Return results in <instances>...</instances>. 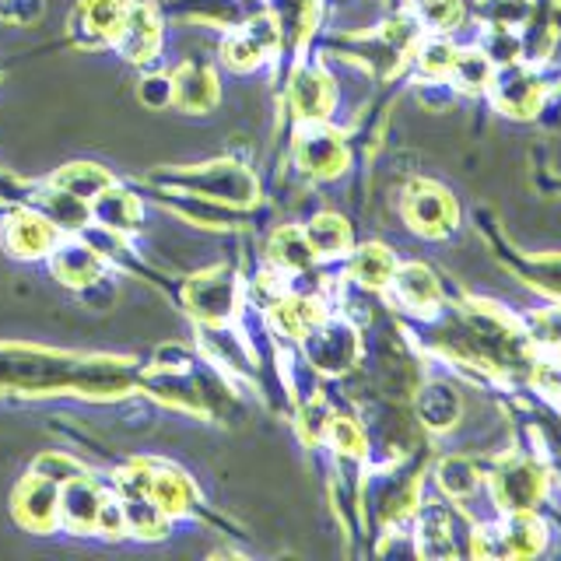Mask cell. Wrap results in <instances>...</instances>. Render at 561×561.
<instances>
[{"label":"cell","mask_w":561,"mask_h":561,"mask_svg":"<svg viewBox=\"0 0 561 561\" xmlns=\"http://www.w3.org/2000/svg\"><path fill=\"white\" fill-rule=\"evenodd\" d=\"M14 516L32 534H49L60 519V481L46 473H28L14 491Z\"/></svg>","instance_id":"cell-1"},{"label":"cell","mask_w":561,"mask_h":561,"mask_svg":"<svg viewBox=\"0 0 561 561\" xmlns=\"http://www.w3.org/2000/svg\"><path fill=\"white\" fill-rule=\"evenodd\" d=\"M180 186L201 193L204 201H221V204H250V201H256V183H253L250 169L232 165V162L204 165L197 175H183Z\"/></svg>","instance_id":"cell-2"},{"label":"cell","mask_w":561,"mask_h":561,"mask_svg":"<svg viewBox=\"0 0 561 561\" xmlns=\"http://www.w3.org/2000/svg\"><path fill=\"white\" fill-rule=\"evenodd\" d=\"M116 46L130 64H148L158 53V46H162V18H158V8L148 4V0H127V14H123Z\"/></svg>","instance_id":"cell-3"},{"label":"cell","mask_w":561,"mask_h":561,"mask_svg":"<svg viewBox=\"0 0 561 561\" xmlns=\"http://www.w3.org/2000/svg\"><path fill=\"white\" fill-rule=\"evenodd\" d=\"M105 499L110 495L88 473H78L60 484V523L75 534H95Z\"/></svg>","instance_id":"cell-4"},{"label":"cell","mask_w":561,"mask_h":561,"mask_svg":"<svg viewBox=\"0 0 561 561\" xmlns=\"http://www.w3.org/2000/svg\"><path fill=\"white\" fill-rule=\"evenodd\" d=\"M4 245L8 253L22 256V260H35L53 253L57 245V225H53L39 210H14L4 221Z\"/></svg>","instance_id":"cell-5"},{"label":"cell","mask_w":561,"mask_h":561,"mask_svg":"<svg viewBox=\"0 0 561 561\" xmlns=\"http://www.w3.org/2000/svg\"><path fill=\"white\" fill-rule=\"evenodd\" d=\"M186 302L193 312L201 316V320L225 323L236 309V277L228 271H218V267L207 271V274H197L190 280Z\"/></svg>","instance_id":"cell-6"},{"label":"cell","mask_w":561,"mask_h":561,"mask_svg":"<svg viewBox=\"0 0 561 561\" xmlns=\"http://www.w3.org/2000/svg\"><path fill=\"white\" fill-rule=\"evenodd\" d=\"M403 215L425 236H443L456 221V204L446 190H438L432 183H414L408 201H403Z\"/></svg>","instance_id":"cell-7"},{"label":"cell","mask_w":561,"mask_h":561,"mask_svg":"<svg viewBox=\"0 0 561 561\" xmlns=\"http://www.w3.org/2000/svg\"><path fill=\"white\" fill-rule=\"evenodd\" d=\"M127 14V0H81L75 11V35L84 46L116 43Z\"/></svg>","instance_id":"cell-8"},{"label":"cell","mask_w":561,"mask_h":561,"mask_svg":"<svg viewBox=\"0 0 561 561\" xmlns=\"http://www.w3.org/2000/svg\"><path fill=\"white\" fill-rule=\"evenodd\" d=\"M49 267H53V274L64 280V285L84 288V285H95V280H102L105 263H102V256L92 250V245L70 239V242L53 245V263H49Z\"/></svg>","instance_id":"cell-9"},{"label":"cell","mask_w":561,"mask_h":561,"mask_svg":"<svg viewBox=\"0 0 561 561\" xmlns=\"http://www.w3.org/2000/svg\"><path fill=\"white\" fill-rule=\"evenodd\" d=\"M344 162H347V151L337 134H330L327 127H306L298 134V165L306 172L333 175L344 169Z\"/></svg>","instance_id":"cell-10"},{"label":"cell","mask_w":561,"mask_h":561,"mask_svg":"<svg viewBox=\"0 0 561 561\" xmlns=\"http://www.w3.org/2000/svg\"><path fill=\"white\" fill-rule=\"evenodd\" d=\"M172 102L186 113H207L218 102V81L210 75V67L183 64L180 75L172 78Z\"/></svg>","instance_id":"cell-11"},{"label":"cell","mask_w":561,"mask_h":561,"mask_svg":"<svg viewBox=\"0 0 561 561\" xmlns=\"http://www.w3.org/2000/svg\"><path fill=\"white\" fill-rule=\"evenodd\" d=\"M309 358L312 365L327 368V373H341L351 362H355V333L341 323L320 327L309 333Z\"/></svg>","instance_id":"cell-12"},{"label":"cell","mask_w":561,"mask_h":561,"mask_svg":"<svg viewBox=\"0 0 561 561\" xmlns=\"http://www.w3.org/2000/svg\"><path fill=\"white\" fill-rule=\"evenodd\" d=\"M495 495L508 513H523V508H530L540 495V473L526 463L505 467L495 478Z\"/></svg>","instance_id":"cell-13"},{"label":"cell","mask_w":561,"mask_h":561,"mask_svg":"<svg viewBox=\"0 0 561 561\" xmlns=\"http://www.w3.org/2000/svg\"><path fill=\"white\" fill-rule=\"evenodd\" d=\"M267 250H271V263L277 271H309L312 260H316L306 232H302V228H295V225L277 228V232L271 236V242H267Z\"/></svg>","instance_id":"cell-14"},{"label":"cell","mask_w":561,"mask_h":561,"mask_svg":"<svg viewBox=\"0 0 561 561\" xmlns=\"http://www.w3.org/2000/svg\"><path fill=\"white\" fill-rule=\"evenodd\" d=\"M393 288H397V298L408 309L414 312H428L438 306V285H435V277L425 271V267H417V263H411V267H403L397 271L393 277Z\"/></svg>","instance_id":"cell-15"},{"label":"cell","mask_w":561,"mask_h":561,"mask_svg":"<svg viewBox=\"0 0 561 561\" xmlns=\"http://www.w3.org/2000/svg\"><path fill=\"white\" fill-rule=\"evenodd\" d=\"M291 102L302 119H323L330 102H333V88L323 75H316V70H302V75L295 78L291 84Z\"/></svg>","instance_id":"cell-16"},{"label":"cell","mask_w":561,"mask_h":561,"mask_svg":"<svg viewBox=\"0 0 561 561\" xmlns=\"http://www.w3.org/2000/svg\"><path fill=\"white\" fill-rule=\"evenodd\" d=\"M53 186L70 193V197H81V201H92L105 186H113V175L105 172L102 165L92 162H78V165H67L53 175Z\"/></svg>","instance_id":"cell-17"},{"label":"cell","mask_w":561,"mask_h":561,"mask_svg":"<svg viewBox=\"0 0 561 561\" xmlns=\"http://www.w3.org/2000/svg\"><path fill=\"white\" fill-rule=\"evenodd\" d=\"M306 239L316 256H341L351 245V228L337 215H316L306 225Z\"/></svg>","instance_id":"cell-18"},{"label":"cell","mask_w":561,"mask_h":561,"mask_svg":"<svg viewBox=\"0 0 561 561\" xmlns=\"http://www.w3.org/2000/svg\"><path fill=\"white\" fill-rule=\"evenodd\" d=\"M393 271H397V263H393L390 250H382V245H365V250H358L355 260H351V277L365 288L390 285Z\"/></svg>","instance_id":"cell-19"},{"label":"cell","mask_w":561,"mask_h":561,"mask_svg":"<svg viewBox=\"0 0 561 561\" xmlns=\"http://www.w3.org/2000/svg\"><path fill=\"white\" fill-rule=\"evenodd\" d=\"M417 411H421V417H425V425L446 428L456 421V414H460V400H456V393L449 390V386L435 382V386H428V390H421Z\"/></svg>","instance_id":"cell-20"},{"label":"cell","mask_w":561,"mask_h":561,"mask_svg":"<svg viewBox=\"0 0 561 561\" xmlns=\"http://www.w3.org/2000/svg\"><path fill=\"white\" fill-rule=\"evenodd\" d=\"M92 215L105 225V228H130L134 215H137V201L130 193H119L105 186L99 197H92Z\"/></svg>","instance_id":"cell-21"},{"label":"cell","mask_w":561,"mask_h":561,"mask_svg":"<svg viewBox=\"0 0 561 561\" xmlns=\"http://www.w3.org/2000/svg\"><path fill=\"white\" fill-rule=\"evenodd\" d=\"M540 99V88L534 78H523V75H505L502 84H499V102L505 105V110L513 113H530L534 102Z\"/></svg>","instance_id":"cell-22"},{"label":"cell","mask_w":561,"mask_h":561,"mask_svg":"<svg viewBox=\"0 0 561 561\" xmlns=\"http://www.w3.org/2000/svg\"><path fill=\"white\" fill-rule=\"evenodd\" d=\"M421 22L435 32H446L460 22V0H417Z\"/></svg>","instance_id":"cell-23"},{"label":"cell","mask_w":561,"mask_h":561,"mask_svg":"<svg viewBox=\"0 0 561 561\" xmlns=\"http://www.w3.org/2000/svg\"><path fill=\"white\" fill-rule=\"evenodd\" d=\"M327 432H330V443L337 446L341 453H351V456L365 453V435L351 417H333L327 425Z\"/></svg>","instance_id":"cell-24"},{"label":"cell","mask_w":561,"mask_h":561,"mask_svg":"<svg viewBox=\"0 0 561 561\" xmlns=\"http://www.w3.org/2000/svg\"><path fill=\"white\" fill-rule=\"evenodd\" d=\"M449 75H456V78H460V84H467V88H478V84L488 81L491 64H488L484 53H463V57H456Z\"/></svg>","instance_id":"cell-25"},{"label":"cell","mask_w":561,"mask_h":561,"mask_svg":"<svg viewBox=\"0 0 561 561\" xmlns=\"http://www.w3.org/2000/svg\"><path fill=\"white\" fill-rule=\"evenodd\" d=\"M438 481H443L446 491H453V495H467V491H473V467L467 460H446L443 470H438Z\"/></svg>","instance_id":"cell-26"},{"label":"cell","mask_w":561,"mask_h":561,"mask_svg":"<svg viewBox=\"0 0 561 561\" xmlns=\"http://www.w3.org/2000/svg\"><path fill=\"white\" fill-rule=\"evenodd\" d=\"M453 64H456V49L449 46V43H428L425 49H421V70L425 75H449L453 70Z\"/></svg>","instance_id":"cell-27"},{"label":"cell","mask_w":561,"mask_h":561,"mask_svg":"<svg viewBox=\"0 0 561 561\" xmlns=\"http://www.w3.org/2000/svg\"><path fill=\"white\" fill-rule=\"evenodd\" d=\"M140 99H145L151 110H162L172 102V78H148L140 84Z\"/></svg>","instance_id":"cell-28"}]
</instances>
